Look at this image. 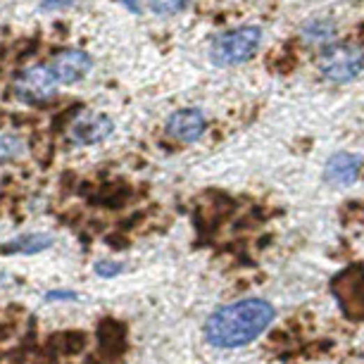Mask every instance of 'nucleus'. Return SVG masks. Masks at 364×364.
Instances as JSON below:
<instances>
[{
	"mask_svg": "<svg viewBox=\"0 0 364 364\" xmlns=\"http://www.w3.org/2000/svg\"><path fill=\"white\" fill-rule=\"evenodd\" d=\"M276 310L269 300L262 298H245L224 305L212 312L205 321V340L215 348L234 350L252 343L262 336L274 321Z\"/></svg>",
	"mask_w": 364,
	"mask_h": 364,
	"instance_id": "obj_1",
	"label": "nucleus"
},
{
	"mask_svg": "<svg viewBox=\"0 0 364 364\" xmlns=\"http://www.w3.org/2000/svg\"><path fill=\"white\" fill-rule=\"evenodd\" d=\"M262 45V29L255 24L222 31L210 43V60L217 67H236L248 62Z\"/></svg>",
	"mask_w": 364,
	"mask_h": 364,
	"instance_id": "obj_2",
	"label": "nucleus"
},
{
	"mask_svg": "<svg viewBox=\"0 0 364 364\" xmlns=\"http://www.w3.org/2000/svg\"><path fill=\"white\" fill-rule=\"evenodd\" d=\"M317 69L326 81L331 84H348L357 79L364 69V50L350 43L326 45L319 53Z\"/></svg>",
	"mask_w": 364,
	"mask_h": 364,
	"instance_id": "obj_3",
	"label": "nucleus"
},
{
	"mask_svg": "<svg viewBox=\"0 0 364 364\" xmlns=\"http://www.w3.org/2000/svg\"><path fill=\"white\" fill-rule=\"evenodd\" d=\"M13 93L17 100L26 103V105H40V103L53 100L57 93V79L50 72V67L31 65L17 72L13 81Z\"/></svg>",
	"mask_w": 364,
	"mask_h": 364,
	"instance_id": "obj_4",
	"label": "nucleus"
},
{
	"mask_svg": "<svg viewBox=\"0 0 364 364\" xmlns=\"http://www.w3.org/2000/svg\"><path fill=\"white\" fill-rule=\"evenodd\" d=\"M114 131V121L103 112H89L77 117V121H72L69 126V138L77 146H96V143H103L105 138L112 136Z\"/></svg>",
	"mask_w": 364,
	"mask_h": 364,
	"instance_id": "obj_5",
	"label": "nucleus"
},
{
	"mask_svg": "<svg viewBox=\"0 0 364 364\" xmlns=\"http://www.w3.org/2000/svg\"><path fill=\"white\" fill-rule=\"evenodd\" d=\"M48 67L50 72L55 74L57 84H77V81H81L84 77H89L93 60H91L89 53H84V50L65 48L53 55Z\"/></svg>",
	"mask_w": 364,
	"mask_h": 364,
	"instance_id": "obj_6",
	"label": "nucleus"
},
{
	"mask_svg": "<svg viewBox=\"0 0 364 364\" xmlns=\"http://www.w3.org/2000/svg\"><path fill=\"white\" fill-rule=\"evenodd\" d=\"M165 129H167V134L179 143H195L202 134H205L207 119L198 107L176 109L174 114H169Z\"/></svg>",
	"mask_w": 364,
	"mask_h": 364,
	"instance_id": "obj_7",
	"label": "nucleus"
},
{
	"mask_svg": "<svg viewBox=\"0 0 364 364\" xmlns=\"http://www.w3.org/2000/svg\"><path fill=\"white\" fill-rule=\"evenodd\" d=\"M360 172H362L360 155L340 150V153L328 158L326 167H324V179L328 183H333V186H350V183L357 181Z\"/></svg>",
	"mask_w": 364,
	"mask_h": 364,
	"instance_id": "obj_8",
	"label": "nucleus"
},
{
	"mask_svg": "<svg viewBox=\"0 0 364 364\" xmlns=\"http://www.w3.org/2000/svg\"><path fill=\"white\" fill-rule=\"evenodd\" d=\"M55 245V238L48 234H26L20 236V238L8 241L0 252H17V255H36V252L50 250Z\"/></svg>",
	"mask_w": 364,
	"mask_h": 364,
	"instance_id": "obj_9",
	"label": "nucleus"
},
{
	"mask_svg": "<svg viewBox=\"0 0 364 364\" xmlns=\"http://www.w3.org/2000/svg\"><path fill=\"white\" fill-rule=\"evenodd\" d=\"M300 36L308 45H324L326 48L331 43V38L336 36V24L331 20H312L303 26Z\"/></svg>",
	"mask_w": 364,
	"mask_h": 364,
	"instance_id": "obj_10",
	"label": "nucleus"
},
{
	"mask_svg": "<svg viewBox=\"0 0 364 364\" xmlns=\"http://www.w3.org/2000/svg\"><path fill=\"white\" fill-rule=\"evenodd\" d=\"M22 153H24V141L15 134L0 131V162L17 160V158H22Z\"/></svg>",
	"mask_w": 364,
	"mask_h": 364,
	"instance_id": "obj_11",
	"label": "nucleus"
},
{
	"mask_svg": "<svg viewBox=\"0 0 364 364\" xmlns=\"http://www.w3.org/2000/svg\"><path fill=\"white\" fill-rule=\"evenodd\" d=\"M193 0H148V8L160 17H172L179 15L188 8Z\"/></svg>",
	"mask_w": 364,
	"mask_h": 364,
	"instance_id": "obj_12",
	"label": "nucleus"
},
{
	"mask_svg": "<svg viewBox=\"0 0 364 364\" xmlns=\"http://www.w3.org/2000/svg\"><path fill=\"white\" fill-rule=\"evenodd\" d=\"M96 274L103 276V279H114V276H119L121 271H124V264L119 262H109V259H100V262H96Z\"/></svg>",
	"mask_w": 364,
	"mask_h": 364,
	"instance_id": "obj_13",
	"label": "nucleus"
},
{
	"mask_svg": "<svg viewBox=\"0 0 364 364\" xmlns=\"http://www.w3.org/2000/svg\"><path fill=\"white\" fill-rule=\"evenodd\" d=\"M79 293L74 291H48L45 293V300L48 303H65V300H77Z\"/></svg>",
	"mask_w": 364,
	"mask_h": 364,
	"instance_id": "obj_14",
	"label": "nucleus"
},
{
	"mask_svg": "<svg viewBox=\"0 0 364 364\" xmlns=\"http://www.w3.org/2000/svg\"><path fill=\"white\" fill-rule=\"evenodd\" d=\"M74 0H43L40 3V8H45V10H50V8H62V5H72Z\"/></svg>",
	"mask_w": 364,
	"mask_h": 364,
	"instance_id": "obj_15",
	"label": "nucleus"
}]
</instances>
